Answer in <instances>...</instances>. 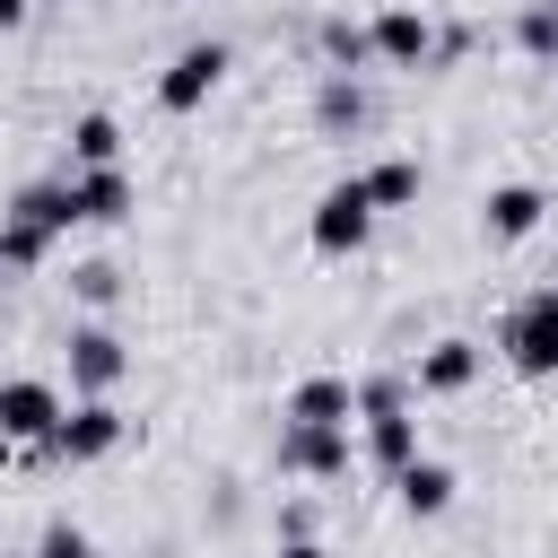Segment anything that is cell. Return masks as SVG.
<instances>
[{
  "mask_svg": "<svg viewBox=\"0 0 558 558\" xmlns=\"http://www.w3.org/2000/svg\"><path fill=\"white\" fill-rule=\"evenodd\" d=\"M279 427H357V384L349 375H305L279 410Z\"/></svg>",
  "mask_w": 558,
  "mask_h": 558,
  "instance_id": "10",
  "label": "cell"
},
{
  "mask_svg": "<svg viewBox=\"0 0 558 558\" xmlns=\"http://www.w3.org/2000/svg\"><path fill=\"white\" fill-rule=\"evenodd\" d=\"M497 357H506L514 375H532V384L558 375V279L506 305V323H497Z\"/></svg>",
  "mask_w": 558,
  "mask_h": 558,
  "instance_id": "2",
  "label": "cell"
},
{
  "mask_svg": "<svg viewBox=\"0 0 558 558\" xmlns=\"http://www.w3.org/2000/svg\"><path fill=\"white\" fill-rule=\"evenodd\" d=\"M87 166H122V122L113 113H78L70 122V174H87Z\"/></svg>",
  "mask_w": 558,
  "mask_h": 558,
  "instance_id": "15",
  "label": "cell"
},
{
  "mask_svg": "<svg viewBox=\"0 0 558 558\" xmlns=\"http://www.w3.org/2000/svg\"><path fill=\"white\" fill-rule=\"evenodd\" d=\"M357 183H366V209H375V218H384V209H410V201H418V157H384V166H366Z\"/></svg>",
  "mask_w": 558,
  "mask_h": 558,
  "instance_id": "17",
  "label": "cell"
},
{
  "mask_svg": "<svg viewBox=\"0 0 558 558\" xmlns=\"http://www.w3.org/2000/svg\"><path fill=\"white\" fill-rule=\"evenodd\" d=\"M357 427H366V462L384 480L401 462H418V418H410V384L401 375H366L357 384Z\"/></svg>",
  "mask_w": 558,
  "mask_h": 558,
  "instance_id": "1",
  "label": "cell"
},
{
  "mask_svg": "<svg viewBox=\"0 0 558 558\" xmlns=\"http://www.w3.org/2000/svg\"><path fill=\"white\" fill-rule=\"evenodd\" d=\"M392 497H401V514H410V523H436V514L453 506V471L418 453V462H401V471H392Z\"/></svg>",
  "mask_w": 558,
  "mask_h": 558,
  "instance_id": "14",
  "label": "cell"
},
{
  "mask_svg": "<svg viewBox=\"0 0 558 558\" xmlns=\"http://www.w3.org/2000/svg\"><path fill=\"white\" fill-rule=\"evenodd\" d=\"M131 375V349H122V331H105V323H78L70 331V392L78 401H113V384Z\"/></svg>",
  "mask_w": 558,
  "mask_h": 558,
  "instance_id": "5",
  "label": "cell"
},
{
  "mask_svg": "<svg viewBox=\"0 0 558 558\" xmlns=\"http://www.w3.org/2000/svg\"><path fill=\"white\" fill-rule=\"evenodd\" d=\"M26 26V0H0V35H17Z\"/></svg>",
  "mask_w": 558,
  "mask_h": 558,
  "instance_id": "25",
  "label": "cell"
},
{
  "mask_svg": "<svg viewBox=\"0 0 558 558\" xmlns=\"http://www.w3.org/2000/svg\"><path fill=\"white\" fill-rule=\"evenodd\" d=\"M314 44H323V61H331L340 78H357V70L375 61V52H366V26H357V17H323V26H314Z\"/></svg>",
  "mask_w": 558,
  "mask_h": 558,
  "instance_id": "19",
  "label": "cell"
},
{
  "mask_svg": "<svg viewBox=\"0 0 558 558\" xmlns=\"http://www.w3.org/2000/svg\"><path fill=\"white\" fill-rule=\"evenodd\" d=\"M514 44H523L532 61H558V9H549V0H532V9L514 17Z\"/></svg>",
  "mask_w": 558,
  "mask_h": 558,
  "instance_id": "21",
  "label": "cell"
},
{
  "mask_svg": "<svg viewBox=\"0 0 558 558\" xmlns=\"http://www.w3.org/2000/svg\"><path fill=\"white\" fill-rule=\"evenodd\" d=\"M122 436H131V418H122L113 401H78V410L52 418V436H44L35 453H52V462H105Z\"/></svg>",
  "mask_w": 558,
  "mask_h": 558,
  "instance_id": "3",
  "label": "cell"
},
{
  "mask_svg": "<svg viewBox=\"0 0 558 558\" xmlns=\"http://www.w3.org/2000/svg\"><path fill=\"white\" fill-rule=\"evenodd\" d=\"M279 532H288V541H314V506H305V497H296V506H279Z\"/></svg>",
  "mask_w": 558,
  "mask_h": 558,
  "instance_id": "24",
  "label": "cell"
},
{
  "mask_svg": "<svg viewBox=\"0 0 558 558\" xmlns=\"http://www.w3.org/2000/svg\"><path fill=\"white\" fill-rule=\"evenodd\" d=\"M235 70V52L227 44H183L174 61H166V78H157V105L166 113H201L209 96H218V78Z\"/></svg>",
  "mask_w": 558,
  "mask_h": 558,
  "instance_id": "4",
  "label": "cell"
},
{
  "mask_svg": "<svg viewBox=\"0 0 558 558\" xmlns=\"http://www.w3.org/2000/svg\"><path fill=\"white\" fill-rule=\"evenodd\" d=\"M314 122H323V131H357V122H366V96H357V78H340V70H323V96H314Z\"/></svg>",
  "mask_w": 558,
  "mask_h": 558,
  "instance_id": "20",
  "label": "cell"
},
{
  "mask_svg": "<svg viewBox=\"0 0 558 558\" xmlns=\"http://www.w3.org/2000/svg\"><path fill=\"white\" fill-rule=\"evenodd\" d=\"M279 558H323V541H279Z\"/></svg>",
  "mask_w": 558,
  "mask_h": 558,
  "instance_id": "26",
  "label": "cell"
},
{
  "mask_svg": "<svg viewBox=\"0 0 558 558\" xmlns=\"http://www.w3.org/2000/svg\"><path fill=\"white\" fill-rule=\"evenodd\" d=\"M9 209H17V218H35V227H52V235H70V227H78V209H70V174H44V183H26Z\"/></svg>",
  "mask_w": 558,
  "mask_h": 558,
  "instance_id": "18",
  "label": "cell"
},
{
  "mask_svg": "<svg viewBox=\"0 0 558 558\" xmlns=\"http://www.w3.org/2000/svg\"><path fill=\"white\" fill-rule=\"evenodd\" d=\"M541 218H549V192H541V183H488V201H480L488 244H523Z\"/></svg>",
  "mask_w": 558,
  "mask_h": 558,
  "instance_id": "12",
  "label": "cell"
},
{
  "mask_svg": "<svg viewBox=\"0 0 558 558\" xmlns=\"http://www.w3.org/2000/svg\"><path fill=\"white\" fill-rule=\"evenodd\" d=\"M480 366H488V349H480V340H462V331H445V340H427V349H418V392H436V401H445V392H471V384H480Z\"/></svg>",
  "mask_w": 558,
  "mask_h": 558,
  "instance_id": "13",
  "label": "cell"
},
{
  "mask_svg": "<svg viewBox=\"0 0 558 558\" xmlns=\"http://www.w3.org/2000/svg\"><path fill=\"white\" fill-rule=\"evenodd\" d=\"M52 227H35V218H17V209H0V270H44L52 262Z\"/></svg>",
  "mask_w": 558,
  "mask_h": 558,
  "instance_id": "16",
  "label": "cell"
},
{
  "mask_svg": "<svg viewBox=\"0 0 558 558\" xmlns=\"http://www.w3.org/2000/svg\"><path fill=\"white\" fill-rule=\"evenodd\" d=\"M26 558H96V541H87L78 523H44V541H35Z\"/></svg>",
  "mask_w": 558,
  "mask_h": 558,
  "instance_id": "23",
  "label": "cell"
},
{
  "mask_svg": "<svg viewBox=\"0 0 558 558\" xmlns=\"http://www.w3.org/2000/svg\"><path fill=\"white\" fill-rule=\"evenodd\" d=\"M366 52H375L384 70H427V61H436V26H427L418 9H401V0H392V9H375V17H366Z\"/></svg>",
  "mask_w": 558,
  "mask_h": 558,
  "instance_id": "8",
  "label": "cell"
},
{
  "mask_svg": "<svg viewBox=\"0 0 558 558\" xmlns=\"http://www.w3.org/2000/svg\"><path fill=\"white\" fill-rule=\"evenodd\" d=\"M70 296H78V305H96V314H105V305H113V296H122V270H113V262H78V270H70Z\"/></svg>",
  "mask_w": 558,
  "mask_h": 558,
  "instance_id": "22",
  "label": "cell"
},
{
  "mask_svg": "<svg viewBox=\"0 0 558 558\" xmlns=\"http://www.w3.org/2000/svg\"><path fill=\"white\" fill-rule=\"evenodd\" d=\"M70 209H78V227H122L140 209V192L122 166H87V174H70Z\"/></svg>",
  "mask_w": 558,
  "mask_h": 558,
  "instance_id": "11",
  "label": "cell"
},
{
  "mask_svg": "<svg viewBox=\"0 0 558 558\" xmlns=\"http://www.w3.org/2000/svg\"><path fill=\"white\" fill-rule=\"evenodd\" d=\"M549 9H558V0H549Z\"/></svg>",
  "mask_w": 558,
  "mask_h": 558,
  "instance_id": "27",
  "label": "cell"
},
{
  "mask_svg": "<svg viewBox=\"0 0 558 558\" xmlns=\"http://www.w3.org/2000/svg\"><path fill=\"white\" fill-rule=\"evenodd\" d=\"M305 235H314V253H357L366 235H375V209H366V183L349 174V183H331L323 201H314V218H305Z\"/></svg>",
  "mask_w": 558,
  "mask_h": 558,
  "instance_id": "6",
  "label": "cell"
},
{
  "mask_svg": "<svg viewBox=\"0 0 558 558\" xmlns=\"http://www.w3.org/2000/svg\"><path fill=\"white\" fill-rule=\"evenodd\" d=\"M52 418H61V392H52L44 375H9V384H0V436H9V445H44Z\"/></svg>",
  "mask_w": 558,
  "mask_h": 558,
  "instance_id": "9",
  "label": "cell"
},
{
  "mask_svg": "<svg viewBox=\"0 0 558 558\" xmlns=\"http://www.w3.org/2000/svg\"><path fill=\"white\" fill-rule=\"evenodd\" d=\"M357 436L349 427H279V471L288 480H349Z\"/></svg>",
  "mask_w": 558,
  "mask_h": 558,
  "instance_id": "7",
  "label": "cell"
}]
</instances>
